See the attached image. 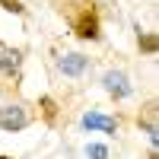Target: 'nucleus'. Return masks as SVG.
<instances>
[{
  "label": "nucleus",
  "mask_w": 159,
  "mask_h": 159,
  "mask_svg": "<svg viewBox=\"0 0 159 159\" xmlns=\"http://www.w3.org/2000/svg\"><path fill=\"white\" fill-rule=\"evenodd\" d=\"M25 124H29V115L22 105H3L0 108V127L3 130H22Z\"/></svg>",
  "instance_id": "1"
},
{
  "label": "nucleus",
  "mask_w": 159,
  "mask_h": 159,
  "mask_svg": "<svg viewBox=\"0 0 159 159\" xmlns=\"http://www.w3.org/2000/svg\"><path fill=\"white\" fill-rule=\"evenodd\" d=\"M83 127H89V130H105V134H115V118H105V115H99V111H89V115H83Z\"/></svg>",
  "instance_id": "2"
},
{
  "label": "nucleus",
  "mask_w": 159,
  "mask_h": 159,
  "mask_svg": "<svg viewBox=\"0 0 159 159\" xmlns=\"http://www.w3.org/2000/svg\"><path fill=\"white\" fill-rule=\"evenodd\" d=\"M102 83H105V89H108L111 92V96H118V99H124L127 96V92H130V86H127V76L124 73H105V80H102Z\"/></svg>",
  "instance_id": "3"
},
{
  "label": "nucleus",
  "mask_w": 159,
  "mask_h": 159,
  "mask_svg": "<svg viewBox=\"0 0 159 159\" xmlns=\"http://www.w3.org/2000/svg\"><path fill=\"white\" fill-rule=\"evenodd\" d=\"M61 70L67 73V76H80L86 70V57L83 54H67V57H61Z\"/></svg>",
  "instance_id": "4"
},
{
  "label": "nucleus",
  "mask_w": 159,
  "mask_h": 159,
  "mask_svg": "<svg viewBox=\"0 0 159 159\" xmlns=\"http://www.w3.org/2000/svg\"><path fill=\"white\" fill-rule=\"evenodd\" d=\"M19 67V51H3V57H0V73H13Z\"/></svg>",
  "instance_id": "5"
},
{
  "label": "nucleus",
  "mask_w": 159,
  "mask_h": 159,
  "mask_svg": "<svg viewBox=\"0 0 159 159\" xmlns=\"http://www.w3.org/2000/svg\"><path fill=\"white\" fill-rule=\"evenodd\" d=\"M80 35H83V38H96V35H99L96 16H83V19H80Z\"/></svg>",
  "instance_id": "6"
},
{
  "label": "nucleus",
  "mask_w": 159,
  "mask_h": 159,
  "mask_svg": "<svg viewBox=\"0 0 159 159\" xmlns=\"http://www.w3.org/2000/svg\"><path fill=\"white\" fill-rule=\"evenodd\" d=\"M86 156L89 159H108V150H105L102 143H92V147H86Z\"/></svg>",
  "instance_id": "7"
},
{
  "label": "nucleus",
  "mask_w": 159,
  "mask_h": 159,
  "mask_svg": "<svg viewBox=\"0 0 159 159\" xmlns=\"http://www.w3.org/2000/svg\"><path fill=\"white\" fill-rule=\"evenodd\" d=\"M140 48L147 51V54H153V51H156V35H143L140 38Z\"/></svg>",
  "instance_id": "8"
},
{
  "label": "nucleus",
  "mask_w": 159,
  "mask_h": 159,
  "mask_svg": "<svg viewBox=\"0 0 159 159\" xmlns=\"http://www.w3.org/2000/svg\"><path fill=\"white\" fill-rule=\"evenodd\" d=\"M3 3V10H10V13H22V3L19 0H0Z\"/></svg>",
  "instance_id": "9"
},
{
  "label": "nucleus",
  "mask_w": 159,
  "mask_h": 159,
  "mask_svg": "<svg viewBox=\"0 0 159 159\" xmlns=\"http://www.w3.org/2000/svg\"><path fill=\"white\" fill-rule=\"evenodd\" d=\"M42 108H45V115H54V102H51V99H42Z\"/></svg>",
  "instance_id": "10"
},
{
  "label": "nucleus",
  "mask_w": 159,
  "mask_h": 159,
  "mask_svg": "<svg viewBox=\"0 0 159 159\" xmlns=\"http://www.w3.org/2000/svg\"><path fill=\"white\" fill-rule=\"evenodd\" d=\"M0 159H7V156H0Z\"/></svg>",
  "instance_id": "11"
},
{
  "label": "nucleus",
  "mask_w": 159,
  "mask_h": 159,
  "mask_svg": "<svg viewBox=\"0 0 159 159\" xmlns=\"http://www.w3.org/2000/svg\"><path fill=\"white\" fill-rule=\"evenodd\" d=\"M150 159H156V156H150Z\"/></svg>",
  "instance_id": "12"
}]
</instances>
